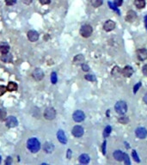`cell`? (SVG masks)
Returning a JSON list of instances; mask_svg holds the SVG:
<instances>
[{"label": "cell", "mask_w": 147, "mask_h": 165, "mask_svg": "<svg viewBox=\"0 0 147 165\" xmlns=\"http://www.w3.org/2000/svg\"><path fill=\"white\" fill-rule=\"evenodd\" d=\"M27 148L33 153H36L40 149V144L35 138H31L27 142Z\"/></svg>", "instance_id": "1"}, {"label": "cell", "mask_w": 147, "mask_h": 165, "mask_svg": "<svg viewBox=\"0 0 147 165\" xmlns=\"http://www.w3.org/2000/svg\"><path fill=\"white\" fill-rule=\"evenodd\" d=\"M115 109L117 114L119 115H125L127 111V105L124 101H120L116 102L115 106Z\"/></svg>", "instance_id": "2"}, {"label": "cell", "mask_w": 147, "mask_h": 165, "mask_svg": "<svg viewBox=\"0 0 147 165\" xmlns=\"http://www.w3.org/2000/svg\"><path fill=\"white\" fill-rule=\"evenodd\" d=\"M92 33H93V28L89 24H84L80 28V34L84 38L89 37L92 34Z\"/></svg>", "instance_id": "3"}, {"label": "cell", "mask_w": 147, "mask_h": 165, "mask_svg": "<svg viewBox=\"0 0 147 165\" xmlns=\"http://www.w3.org/2000/svg\"><path fill=\"white\" fill-rule=\"evenodd\" d=\"M56 116V111L54 107H46L44 111V117L46 120L52 121L55 118Z\"/></svg>", "instance_id": "4"}, {"label": "cell", "mask_w": 147, "mask_h": 165, "mask_svg": "<svg viewBox=\"0 0 147 165\" xmlns=\"http://www.w3.org/2000/svg\"><path fill=\"white\" fill-rule=\"evenodd\" d=\"M72 117L76 122H81L85 119V115L83 111H81V110H77V111L73 113Z\"/></svg>", "instance_id": "5"}, {"label": "cell", "mask_w": 147, "mask_h": 165, "mask_svg": "<svg viewBox=\"0 0 147 165\" xmlns=\"http://www.w3.org/2000/svg\"><path fill=\"white\" fill-rule=\"evenodd\" d=\"M17 125H18V121L16 117L9 116L6 118V127L10 128H13V127H16Z\"/></svg>", "instance_id": "6"}, {"label": "cell", "mask_w": 147, "mask_h": 165, "mask_svg": "<svg viewBox=\"0 0 147 165\" xmlns=\"http://www.w3.org/2000/svg\"><path fill=\"white\" fill-rule=\"evenodd\" d=\"M32 76H33V78H34V80H36V81L39 82V81H40V80L43 79V78H44V72H42L41 69L36 68V69L33 72Z\"/></svg>", "instance_id": "7"}, {"label": "cell", "mask_w": 147, "mask_h": 165, "mask_svg": "<svg viewBox=\"0 0 147 165\" xmlns=\"http://www.w3.org/2000/svg\"><path fill=\"white\" fill-rule=\"evenodd\" d=\"M72 135L76 138H80L83 135V128L81 126H75L72 131Z\"/></svg>", "instance_id": "8"}, {"label": "cell", "mask_w": 147, "mask_h": 165, "mask_svg": "<svg viewBox=\"0 0 147 165\" xmlns=\"http://www.w3.org/2000/svg\"><path fill=\"white\" fill-rule=\"evenodd\" d=\"M137 57L139 60L144 61L147 60V50L145 48H141L137 51Z\"/></svg>", "instance_id": "9"}, {"label": "cell", "mask_w": 147, "mask_h": 165, "mask_svg": "<svg viewBox=\"0 0 147 165\" xmlns=\"http://www.w3.org/2000/svg\"><path fill=\"white\" fill-rule=\"evenodd\" d=\"M135 134H136V136H137L138 138L143 139V138H146V136H147V131H146V129L144 128V127H138V128L136 129V131H135Z\"/></svg>", "instance_id": "10"}, {"label": "cell", "mask_w": 147, "mask_h": 165, "mask_svg": "<svg viewBox=\"0 0 147 165\" xmlns=\"http://www.w3.org/2000/svg\"><path fill=\"white\" fill-rule=\"evenodd\" d=\"M115 28V23L113 22L112 20H108L104 24H103V29L107 32H110L114 30Z\"/></svg>", "instance_id": "11"}, {"label": "cell", "mask_w": 147, "mask_h": 165, "mask_svg": "<svg viewBox=\"0 0 147 165\" xmlns=\"http://www.w3.org/2000/svg\"><path fill=\"white\" fill-rule=\"evenodd\" d=\"M27 35H28V39L31 42H35V41H37L38 39H39V34H38V32L34 31V30H30V31H28V34H27Z\"/></svg>", "instance_id": "12"}, {"label": "cell", "mask_w": 147, "mask_h": 165, "mask_svg": "<svg viewBox=\"0 0 147 165\" xmlns=\"http://www.w3.org/2000/svg\"><path fill=\"white\" fill-rule=\"evenodd\" d=\"M137 19V14L134 11H128L126 16V21L128 23H132Z\"/></svg>", "instance_id": "13"}, {"label": "cell", "mask_w": 147, "mask_h": 165, "mask_svg": "<svg viewBox=\"0 0 147 165\" xmlns=\"http://www.w3.org/2000/svg\"><path fill=\"white\" fill-rule=\"evenodd\" d=\"M121 74L125 77V78H130L132 74H133V69L132 67H131L130 66H125L122 71H121Z\"/></svg>", "instance_id": "14"}, {"label": "cell", "mask_w": 147, "mask_h": 165, "mask_svg": "<svg viewBox=\"0 0 147 165\" xmlns=\"http://www.w3.org/2000/svg\"><path fill=\"white\" fill-rule=\"evenodd\" d=\"M57 137H58V139H59V141H60V143H62V144H66V142H67V138H66V137L65 133H64L62 130H60V131L58 132V133H57Z\"/></svg>", "instance_id": "15"}, {"label": "cell", "mask_w": 147, "mask_h": 165, "mask_svg": "<svg viewBox=\"0 0 147 165\" xmlns=\"http://www.w3.org/2000/svg\"><path fill=\"white\" fill-rule=\"evenodd\" d=\"M1 60L5 63H10L12 61V55L9 52L3 53V55L1 56Z\"/></svg>", "instance_id": "16"}, {"label": "cell", "mask_w": 147, "mask_h": 165, "mask_svg": "<svg viewBox=\"0 0 147 165\" xmlns=\"http://www.w3.org/2000/svg\"><path fill=\"white\" fill-rule=\"evenodd\" d=\"M114 157L116 161H123V158H124V153L120 150H117L114 152Z\"/></svg>", "instance_id": "17"}, {"label": "cell", "mask_w": 147, "mask_h": 165, "mask_svg": "<svg viewBox=\"0 0 147 165\" xmlns=\"http://www.w3.org/2000/svg\"><path fill=\"white\" fill-rule=\"evenodd\" d=\"M43 149L46 153H52L54 150V145L52 143H46L44 144Z\"/></svg>", "instance_id": "18"}, {"label": "cell", "mask_w": 147, "mask_h": 165, "mask_svg": "<svg viewBox=\"0 0 147 165\" xmlns=\"http://www.w3.org/2000/svg\"><path fill=\"white\" fill-rule=\"evenodd\" d=\"M83 61H84V57H83V55H82V54L77 55V56H76V57L74 58V60H73V63H74L75 65H77V66L82 65Z\"/></svg>", "instance_id": "19"}, {"label": "cell", "mask_w": 147, "mask_h": 165, "mask_svg": "<svg viewBox=\"0 0 147 165\" xmlns=\"http://www.w3.org/2000/svg\"><path fill=\"white\" fill-rule=\"evenodd\" d=\"M9 51H10V46L7 43L3 42V43L0 44V52H2V54L7 53V52H9Z\"/></svg>", "instance_id": "20"}, {"label": "cell", "mask_w": 147, "mask_h": 165, "mask_svg": "<svg viewBox=\"0 0 147 165\" xmlns=\"http://www.w3.org/2000/svg\"><path fill=\"white\" fill-rule=\"evenodd\" d=\"M78 159H79L80 163H82V164H87L89 162V156L87 154H82Z\"/></svg>", "instance_id": "21"}, {"label": "cell", "mask_w": 147, "mask_h": 165, "mask_svg": "<svg viewBox=\"0 0 147 165\" xmlns=\"http://www.w3.org/2000/svg\"><path fill=\"white\" fill-rule=\"evenodd\" d=\"M134 5L138 9H143L145 6L144 0H134Z\"/></svg>", "instance_id": "22"}, {"label": "cell", "mask_w": 147, "mask_h": 165, "mask_svg": "<svg viewBox=\"0 0 147 165\" xmlns=\"http://www.w3.org/2000/svg\"><path fill=\"white\" fill-rule=\"evenodd\" d=\"M7 90L8 91H16V90H17V84L14 82H10L8 86H7Z\"/></svg>", "instance_id": "23"}, {"label": "cell", "mask_w": 147, "mask_h": 165, "mask_svg": "<svg viewBox=\"0 0 147 165\" xmlns=\"http://www.w3.org/2000/svg\"><path fill=\"white\" fill-rule=\"evenodd\" d=\"M111 73H112V75H113V76H115V77H119V76L121 74V70L120 69V67H118V66H115V67L113 68V70H112Z\"/></svg>", "instance_id": "24"}, {"label": "cell", "mask_w": 147, "mask_h": 165, "mask_svg": "<svg viewBox=\"0 0 147 165\" xmlns=\"http://www.w3.org/2000/svg\"><path fill=\"white\" fill-rule=\"evenodd\" d=\"M91 5L95 8L100 7L103 5V0H91Z\"/></svg>", "instance_id": "25"}, {"label": "cell", "mask_w": 147, "mask_h": 165, "mask_svg": "<svg viewBox=\"0 0 147 165\" xmlns=\"http://www.w3.org/2000/svg\"><path fill=\"white\" fill-rule=\"evenodd\" d=\"M111 131H112V128L110 126H107L104 129V132H103V137L104 138H107L110 133H111Z\"/></svg>", "instance_id": "26"}, {"label": "cell", "mask_w": 147, "mask_h": 165, "mask_svg": "<svg viewBox=\"0 0 147 165\" xmlns=\"http://www.w3.org/2000/svg\"><path fill=\"white\" fill-rule=\"evenodd\" d=\"M6 118H7L6 112L4 109H0V121H3L6 120Z\"/></svg>", "instance_id": "27"}, {"label": "cell", "mask_w": 147, "mask_h": 165, "mask_svg": "<svg viewBox=\"0 0 147 165\" xmlns=\"http://www.w3.org/2000/svg\"><path fill=\"white\" fill-rule=\"evenodd\" d=\"M118 121H119L121 124H126V123L129 121V119H128V117H126V116H121V117L119 118Z\"/></svg>", "instance_id": "28"}, {"label": "cell", "mask_w": 147, "mask_h": 165, "mask_svg": "<svg viewBox=\"0 0 147 165\" xmlns=\"http://www.w3.org/2000/svg\"><path fill=\"white\" fill-rule=\"evenodd\" d=\"M85 79L88 80V81H90V82H95V81H96L95 77L94 75H89V74L85 75Z\"/></svg>", "instance_id": "29"}, {"label": "cell", "mask_w": 147, "mask_h": 165, "mask_svg": "<svg viewBox=\"0 0 147 165\" xmlns=\"http://www.w3.org/2000/svg\"><path fill=\"white\" fill-rule=\"evenodd\" d=\"M51 81H52V83L55 84L57 83V74L55 72H53L51 74Z\"/></svg>", "instance_id": "30"}, {"label": "cell", "mask_w": 147, "mask_h": 165, "mask_svg": "<svg viewBox=\"0 0 147 165\" xmlns=\"http://www.w3.org/2000/svg\"><path fill=\"white\" fill-rule=\"evenodd\" d=\"M6 91H7V87L4 85H0V96L3 95Z\"/></svg>", "instance_id": "31"}, {"label": "cell", "mask_w": 147, "mask_h": 165, "mask_svg": "<svg viewBox=\"0 0 147 165\" xmlns=\"http://www.w3.org/2000/svg\"><path fill=\"white\" fill-rule=\"evenodd\" d=\"M17 3V0H5V4L8 6H11L14 5Z\"/></svg>", "instance_id": "32"}, {"label": "cell", "mask_w": 147, "mask_h": 165, "mask_svg": "<svg viewBox=\"0 0 147 165\" xmlns=\"http://www.w3.org/2000/svg\"><path fill=\"white\" fill-rule=\"evenodd\" d=\"M141 85H142V83H141V82H138L137 84H135L134 85V87H133V93L135 94V93H137V91L138 90V89L141 87Z\"/></svg>", "instance_id": "33"}, {"label": "cell", "mask_w": 147, "mask_h": 165, "mask_svg": "<svg viewBox=\"0 0 147 165\" xmlns=\"http://www.w3.org/2000/svg\"><path fill=\"white\" fill-rule=\"evenodd\" d=\"M109 6H110V8L112 9V10H114V11H115L118 14L120 13V11H119V10H118V8L116 7V5H115V4H112L111 2H109Z\"/></svg>", "instance_id": "34"}, {"label": "cell", "mask_w": 147, "mask_h": 165, "mask_svg": "<svg viewBox=\"0 0 147 165\" xmlns=\"http://www.w3.org/2000/svg\"><path fill=\"white\" fill-rule=\"evenodd\" d=\"M132 155L133 159H134L137 162H140V160L138 159V154H137L136 150H133V151H132Z\"/></svg>", "instance_id": "35"}, {"label": "cell", "mask_w": 147, "mask_h": 165, "mask_svg": "<svg viewBox=\"0 0 147 165\" xmlns=\"http://www.w3.org/2000/svg\"><path fill=\"white\" fill-rule=\"evenodd\" d=\"M123 161L125 162L126 164H128V165H129V164L131 163L128 155H127V154H125V153H124V158H123Z\"/></svg>", "instance_id": "36"}, {"label": "cell", "mask_w": 147, "mask_h": 165, "mask_svg": "<svg viewBox=\"0 0 147 165\" xmlns=\"http://www.w3.org/2000/svg\"><path fill=\"white\" fill-rule=\"evenodd\" d=\"M41 5H49L51 2V0H39Z\"/></svg>", "instance_id": "37"}, {"label": "cell", "mask_w": 147, "mask_h": 165, "mask_svg": "<svg viewBox=\"0 0 147 165\" xmlns=\"http://www.w3.org/2000/svg\"><path fill=\"white\" fill-rule=\"evenodd\" d=\"M82 69H83V71H84V72H88V71H89V66H88V65H85V64H82Z\"/></svg>", "instance_id": "38"}, {"label": "cell", "mask_w": 147, "mask_h": 165, "mask_svg": "<svg viewBox=\"0 0 147 165\" xmlns=\"http://www.w3.org/2000/svg\"><path fill=\"white\" fill-rule=\"evenodd\" d=\"M142 72H143V74H144V76H146V77H147V64H146V65H144V66H143V68H142Z\"/></svg>", "instance_id": "39"}, {"label": "cell", "mask_w": 147, "mask_h": 165, "mask_svg": "<svg viewBox=\"0 0 147 165\" xmlns=\"http://www.w3.org/2000/svg\"><path fill=\"white\" fill-rule=\"evenodd\" d=\"M123 3V0H115V5L116 6H121Z\"/></svg>", "instance_id": "40"}, {"label": "cell", "mask_w": 147, "mask_h": 165, "mask_svg": "<svg viewBox=\"0 0 147 165\" xmlns=\"http://www.w3.org/2000/svg\"><path fill=\"white\" fill-rule=\"evenodd\" d=\"M11 162H12V158H11V156H8L7 159H6V161H5L6 165H10V164H11Z\"/></svg>", "instance_id": "41"}, {"label": "cell", "mask_w": 147, "mask_h": 165, "mask_svg": "<svg viewBox=\"0 0 147 165\" xmlns=\"http://www.w3.org/2000/svg\"><path fill=\"white\" fill-rule=\"evenodd\" d=\"M103 154L106 153V141H104L103 144Z\"/></svg>", "instance_id": "42"}, {"label": "cell", "mask_w": 147, "mask_h": 165, "mask_svg": "<svg viewBox=\"0 0 147 165\" xmlns=\"http://www.w3.org/2000/svg\"><path fill=\"white\" fill-rule=\"evenodd\" d=\"M71 156H72V150H67V158L70 159V158H71Z\"/></svg>", "instance_id": "43"}, {"label": "cell", "mask_w": 147, "mask_h": 165, "mask_svg": "<svg viewBox=\"0 0 147 165\" xmlns=\"http://www.w3.org/2000/svg\"><path fill=\"white\" fill-rule=\"evenodd\" d=\"M23 2H24L26 5H29V4L32 2V0H23Z\"/></svg>", "instance_id": "44"}, {"label": "cell", "mask_w": 147, "mask_h": 165, "mask_svg": "<svg viewBox=\"0 0 147 165\" xmlns=\"http://www.w3.org/2000/svg\"><path fill=\"white\" fill-rule=\"evenodd\" d=\"M144 101L147 104V93L144 95Z\"/></svg>", "instance_id": "45"}, {"label": "cell", "mask_w": 147, "mask_h": 165, "mask_svg": "<svg viewBox=\"0 0 147 165\" xmlns=\"http://www.w3.org/2000/svg\"><path fill=\"white\" fill-rule=\"evenodd\" d=\"M144 25H145V28H147V16L144 17Z\"/></svg>", "instance_id": "46"}, {"label": "cell", "mask_w": 147, "mask_h": 165, "mask_svg": "<svg viewBox=\"0 0 147 165\" xmlns=\"http://www.w3.org/2000/svg\"><path fill=\"white\" fill-rule=\"evenodd\" d=\"M1 161H2V159H1V156H0V162H1Z\"/></svg>", "instance_id": "47"}]
</instances>
